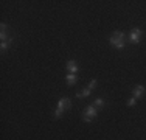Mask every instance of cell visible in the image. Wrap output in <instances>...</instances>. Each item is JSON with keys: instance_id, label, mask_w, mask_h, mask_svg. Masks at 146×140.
<instances>
[{"instance_id": "obj_1", "label": "cell", "mask_w": 146, "mask_h": 140, "mask_svg": "<svg viewBox=\"0 0 146 140\" xmlns=\"http://www.w3.org/2000/svg\"><path fill=\"white\" fill-rule=\"evenodd\" d=\"M109 42L113 48L117 50H123L126 47V41H124V33L123 31H113L109 37Z\"/></svg>"}, {"instance_id": "obj_2", "label": "cell", "mask_w": 146, "mask_h": 140, "mask_svg": "<svg viewBox=\"0 0 146 140\" xmlns=\"http://www.w3.org/2000/svg\"><path fill=\"white\" fill-rule=\"evenodd\" d=\"M72 107V100L70 98H67V97H64V98H61V100L58 101V107H56V111H54V118H61L62 117V114H64L65 111H68Z\"/></svg>"}, {"instance_id": "obj_3", "label": "cell", "mask_w": 146, "mask_h": 140, "mask_svg": "<svg viewBox=\"0 0 146 140\" xmlns=\"http://www.w3.org/2000/svg\"><path fill=\"white\" fill-rule=\"evenodd\" d=\"M96 115H98V109H96L93 104H89L84 109V112H82V121H84V123H90Z\"/></svg>"}, {"instance_id": "obj_4", "label": "cell", "mask_w": 146, "mask_h": 140, "mask_svg": "<svg viewBox=\"0 0 146 140\" xmlns=\"http://www.w3.org/2000/svg\"><path fill=\"white\" fill-rule=\"evenodd\" d=\"M141 34H143V31H141L140 28H134V30L129 33V42H131V44H138V42H140Z\"/></svg>"}, {"instance_id": "obj_5", "label": "cell", "mask_w": 146, "mask_h": 140, "mask_svg": "<svg viewBox=\"0 0 146 140\" xmlns=\"http://www.w3.org/2000/svg\"><path fill=\"white\" fill-rule=\"evenodd\" d=\"M132 93H134V98H137V100H140V98H143V95L146 93V89L145 86H141V84H138V86L134 87V90H132Z\"/></svg>"}, {"instance_id": "obj_6", "label": "cell", "mask_w": 146, "mask_h": 140, "mask_svg": "<svg viewBox=\"0 0 146 140\" xmlns=\"http://www.w3.org/2000/svg\"><path fill=\"white\" fill-rule=\"evenodd\" d=\"M65 81H67L68 86H75L76 81H78V76H76V73H68V75L65 76Z\"/></svg>"}, {"instance_id": "obj_7", "label": "cell", "mask_w": 146, "mask_h": 140, "mask_svg": "<svg viewBox=\"0 0 146 140\" xmlns=\"http://www.w3.org/2000/svg\"><path fill=\"white\" fill-rule=\"evenodd\" d=\"M67 70L68 73H76L78 72V65H76L75 61H67Z\"/></svg>"}, {"instance_id": "obj_8", "label": "cell", "mask_w": 146, "mask_h": 140, "mask_svg": "<svg viewBox=\"0 0 146 140\" xmlns=\"http://www.w3.org/2000/svg\"><path fill=\"white\" fill-rule=\"evenodd\" d=\"M90 93H92V90H90L89 87H86V89H82V90H81V92L76 93V97H78V98H86V97H89Z\"/></svg>"}, {"instance_id": "obj_9", "label": "cell", "mask_w": 146, "mask_h": 140, "mask_svg": "<svg viewBox=\"0 0 146 140\" xmlns=\"http://www.w3.org/2000/svg\"><path fill=\"white\" fill-rule=\"evenodd\" d=\"M11 42H13V37H9V39H6V41H2V45H0V48H2V51L8 50V48L11 47Z\"/></svg>"}, {"instance_id": "obj_10", "label": "cell", "mask_w": 146, "mask_h": 140, "mask_svg": "<svg viewBox=\"0 0 146 140\" xmlns=\"http://www.w3.org/2000/svg\"><path fill=\"white\" fill-rule=\"evenodd\" d=\"M93 106H95L96 109H101V107L104 106V100L103 98H96V100L93 101Z\"/></svg>"}, {"instance_id": "obj_11", "label": "cell", "mask_w": 146, "mask_h": 140, "mask_svg": "<svg viewBox=\"0 0 146 140\" xmlns=\"http://www.w3.org/2000/svg\"><path fill=\"white\" fill-rule=\"evenodd\" d=\"M96 86H98V81H96V78H95V79H92V81L89 83V86H87V87H89L90 90H93V89H95Z\"/></svg>"}, {"instance_id": "obj_12", "label": "cell", "mask_w": 146, "mask_h": 140, "mask_svg": "<svg viewBox=\"0 0 146 140\" xmlns=\"http://www.w3.org/2000/svg\"><path fill=\"white\" fill-rule=\"evenodd\" d=\"M135 104H137V98H129V100H127V106L129 107H132V106H135Z\"/></svg>"}]
</instances>
